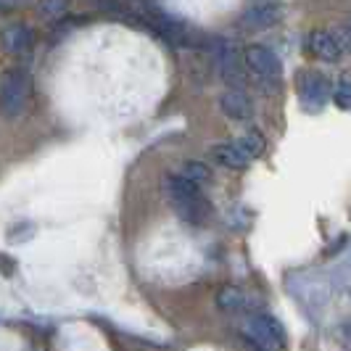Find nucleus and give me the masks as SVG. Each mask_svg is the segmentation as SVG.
I'll return each instance as SVG.
<instances>
[{
	"label": "nucleus",
	"instance_id": "obj_11",
	"mask_svg": "<svg viewBox=\"0 0 351 351\" xmlns=\"http://www.w3.org/2000/svg\"><path fill=\"white\" fill-rule=\"evenodd\" d=\"M211 158L228 169H246L254 158L248 156L246 151L238 145V143H219L211 148Z\"/></svg>",
	"mask_w": 351,
	"mask_h": 351
},
{
	"label": "nucleus",
	"instance_id": "obj_6",
	"mask_svg": "<svg viewBox=\"0 0 351 351\" xmlns=\"http://www.w3.org/2000/svg\"><path fill=\"white\" fill-rule=\"evenodd\" d=\"M299 95L306 111H319L330 98V85L325 74L319 71H304L299 77Z\"/></svg>",
	"mask_w": 351,
	"mask_h": 351
},
{
	"label": "nucleus",
	"instance_id": "obj_15",
	"mask_svg": "<svg viewBox=\"0 0 351 351\" xmlns=\"http://www.w3.org/2000/svg\"><path fill=\"white\" fill-rule=\"evenodd\" d=\"M333 104L338 108H343V111H351V77L346 74L341 82H338V88L333 90Z\"/></svg>",
	"mask_w": 351,
	"mask_h": 351
},
{
	"label": "nucleus",
	"instance_id": "obj_5",
	"mask_svg": "<svg viewBox=\"0 0 351 351\" xmlns=\"http://www.w3.org/2000/svg\"><path fill=\"white\" fill-rule=\"evenodd\" d=\"M243 56H246L248 71L256 80H262V82H278L282 77V61L267 45H248L246 51H243Z\"/></svg>",
	"mask_w": 351,
	"mask_h": 351
},
{
	"label": "nucleus",
	"instance_id": "obj_9",
	"mask_svg": "<svg viewBox=\"0 0 351 351\" xmlns=\"http://www.w3.org/2000/svg\"><path fill=\"white\" fill-rule=\"evenodd\" d=\"M219 108H222V114L228 119H232V122H246V119H251V114H254L251 98L241 88L225 90L222 98H219Z\"/></svg>",
	"mask_w": 351,
	"mask_h": 351
},
{
	"label": "nucleus",
	"instance_id": "obj_16",
	"mask_svg": "<svg viewBox=\"0 0 351 351\" xmlns=\"http://www.w3.org/2000/svg\"><path fill=\"white\" fill-rule=\"evenodd\" d=\"M69 8V0H40V16L61 19Z\"/></svg>",
	"mask_w": 351,
	"mask_h": 351
},
{
	"label": "nucleus",
	"instance_id": "obj_2",
	"mask_svg": "<svg viewBox=\"0 0 351 351\" xmlns=\"http://www.w3.org/2000/svg\"><path fill=\"white\" fill-rule=\"evenodd\" d=\"M32 93V80L24 69H8L3 77V90H0V104H3V114L8 119L19 117Z\"/></svg>",
	"mask_w": 351,
	"mask_h": 351
},
{
	"label": "nucleus",
	"instance_id": "obj_17",
	"mask_svg": "<svg viewBox=\"0 0 351 351\" xmlns=\"http://www.w3.org/2000/svg\"><path fill=\"white\" fill-rule=\"evenodd\" d=\"M24 3H29V0H3V8L11 11V8H16V5H24Z\"/></svg>",
	"mask_w": 351,
	"mask_h": 351
},
{
	"label": "nucleus",
	"instance_id": "obj_10",
	"mask_svg": "<svg viewBox=\"0 0 351 351\" xmlns=\"http://www.w3.org/2000/svg\"><path fill=\"white\" fill-rule=\"evenodd\" d=\"M3 45L11 56H27L35 45V35L27 24H8L3 32Z\"/></svg>",
	"mask_w": 351,
	"mask_h": 351
},
{
	"label": "nucleus",
	"instance_id": "obj_14",
	"mask_svg": "<svg viewBox=\"0 0 351 351\" xmlns=\"http://www.w3.org/2000/svg\"><path fill=\"white\" fill-rule=\"evenodd\" d=\"M180 172L188 177V180L198 182V185H201V182H206V180L211 177V169L204 164V161H185V167H182Z\"/></svg>",
	"mask_w": 351,
	"mask_h": 351
},
{
	"label": "nucleus",
	"instance_id": "obj_8",
	"mask_svg": "<svg viewBox=\"0 0 351 351\" xmlns=\"http://www.w3.org/2000/svg\"><path fill=\"white\" fill-rule=\"evenodd\" d=\"M280 19V5L275 0H256L251 3L243 14V27L246 29H267Z\"/></svg>",
	"mask_w": 351,
	"mask_h": 351
},
{
	"label": "nucleus",
	"instance_id": "obj_4",
	"mask_svg": "<svg viewBox=\"0 0 351 351\" xmlns=\"http://www.w3.org/2000/svg\"><path fill=\"white\" fill-rule=\"evenodd\" d=\"M214 64H217L219 77L228 82L230 88L243 85V69H248L246 56H241L238 45L232 40H217L214 43Z\"/></svg>",
	"mask_w": 351,
	"mask_h": 351
},
{
	"label": "nucleus",
	"instance_id": "obj_1",
	"mask_svg": "<svg viewBox=\"0 0 351 351\" xmlns=\"http://www.w3.org/2000/svg\"><path fill=\"white\" fill-rule=\"evenodd\" d=\"M167 195H169L175 211L185 222L201 225V222L206 219L209 206H206V198L201 193V185L193 182V180H188L182 172L167 177Z\"/></svg>",
	"mask_w": 351,
	"mask_h": 351
},
{
	"label": "nucleus",
	"instance_id": "obj_3",
	"mask_svg": "<svg viewBox=\"0 0 351 351\" xmlns=\"http://www.w3.org/2000/svg\"><path fill=\"white\" fill-rule=\"evenodd\" d=\"M248 338L259 351H285L288 338L272 315H254L248 319Z\"/></svg>",
	"mask_w": 351,
	"mask_h": 351
},
{
	"label": "nucleus",
	"instance_id": "obj_12",
	"mask_svg": "<svg viewBox=\"0 0 351 351\" xmlns=\"http://www.w3.org/2000/svg\"><path fill=\"white\" fill-rule=\"evenodd\" d=\"M217 306H219L222 312H241V309L246 306V296H243L241 288L225 285V288L217 293Z\"/></svg>",
	"mask_w": 351,
	"mask_h": 351
},
{
	"label": "nucleus",
	"instance_id": "obj_7",
	"mask_svg": "<svg viewBox=\"0 0 351 351\" xmlns=\"http://www.w3.org/2000/svg\"><path fill=\"white\" fill-rule=\"evenodd\" d=\"M346 51V45H343V40L341 35H333V32H312L309 35V53L319 58V61H328V64H333L338 61L341 56Z\"/></svg>",
	"mask_w": 351,
	"mask_h": 351
},
{
	"label": "nucleus",
	"instance_id": "obj_13",
	"mask_svg": "<svg viewBox=\"0 0 351 351\" xmlns=\"http://www.w3.org/2000/svg\"><path fill=\"white\" fill-rule=\"evenodd\" d=\"M238 145H241L251 158H259L264 154V148H267V141H264V135L259 130H248L246 135L238 141Z\"/></svg>",
	"mask_w": 351,
	"mask_h": 351
}]
</instances>
